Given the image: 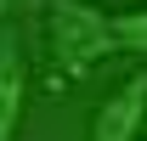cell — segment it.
Here are the masks:
<instances>
[{
  "label": "cell",
  "mask_w": 147,
  "mask_h": 141,
  "mask_svg": "<svg viewBox=\"0 0 147 141\" xmlns=\"http://www.w3.org/2000/svg\"><path fill=\"white\" fill-rule=\"evenodd\" d=\"M23 102H28V68H23V56H17V40L6 34L0 40V141L17 136Z\"/></svg>",
  "instance_id": "3957f363"
},
{
  "label": "cell",
  "mask_w": 147,
  "mask_h": 141,
  "mask_svg": "<svg viewBox=\"0 0 147 141\" xmlns=\"http://www.w3.org/2000/svg\"><path fill=\"white\" fill-rule=\"evenodd\" d=\"M51 51L62 73H91L102 56L119 51L113 11L91 6V0H51Z\"/></svg>",
  "instance_id": "6da1fadb"
},
{
  "label": "cell",
  "mask_w": 147,
  "mask_h": 141,
  "mask_svg": "<svg viewBox=\"0 0 147 141\" xmlns=\"http://www.w3.org/2000/svg\"><path fill=\"white\" fill-rule=\"evenodd\" d=\"M142 119H147V68L130 73L125 85H119L108 102L96 107V119H91V141H136V136H142Z\"/></svg>",
  "instance_id": "7a4b0ae2"
},
{
  "label": "cell",
  "mask_w": 147,
  "mask_h": 141,
  "mask_svg": "<svg viewBox=\"0 0 147 141\" xmlns=\"http://www.w3.org/2000/svg\"><path fill=\"white\" fill-rule=\"evenodd\" d=\"M0 11H6V0H0Z\"/></svg>",
  "instance_id": "5b68a950"
},
{
  "label": "cell",
  "mask_w": 147,
  "mask_h": 141,
  "mask_svg": "<svg viewBox=\"0 0 147 141\" xmlns=\"http://www.w3.org/2000/svg\"><path fill=\"white\" fill-rule=\"evenodd\" d=\"M113 40H119V51L147 56V6H136V11H113Z\"/></svg>",
  "instance_id": "277c9868"
}]
</instances>
